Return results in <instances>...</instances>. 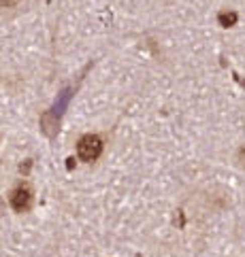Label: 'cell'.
I'll list each match as a JSON object with an SVG mask.
<instances>
[{
  "mask_svg": "<svg viewBox=\"0 0 245 257\" xmlns=\"http://www.w3.org/2000/svg\"><path fill=\"white\" fill-rule=\"evenodd\" d=\"M77 153H79V158L84 162H94L98 155L103 153V141L98 139V136H94V134H88V136H84V139L79 141Z\"/></svg>",
  "mask_w": 245,
  "mask_h": 257,
  "instance_id": "cell-1",
  "label": "cell"
},
{
  "mask_svg": "<svg viewBox=\"0 0 245 257\" xmlns=\"http://www.w3.org/2000/svg\"><path fill=\"white\" fill-rule=\"evenodd\" d=\"M11 206L17 213H26L32 206V191L28 187H17L11 194Z\"/></svg>",
  "mask_w": 245,
  "mask_h": 257,
  "instance_id": "cell-2",
  "label": "cell"
},
{
  "mask_svg": "<svg viewBox=\"0 0 245 257\" xmlns=\"http://www.w3.org/2000/svg\"><path fill=\"white\" fill-rule=\"evenodd\" d=\"M220 20H222V24H224V26H230V24L237 22V15H234V13H232V15H222Z\"/></svg>",
  "mask_w": 245,
  "mask_h": 257,
  "instance_id": "cell-3",
  "label": "cell"
},
{
  "mask_svg": "<svg viewBox=\"0 0 245 257\" xmlns=\"http://www.w3.org/2000/svg\"><path fill=\"white\" fill-rule=\"evenodd\" d=\"M17 0H0V7H13Z\"/></svg>",
  "mask_w": 245,
  "mask_h": 257,
  "instance_id": "cell-4",
  "label": "cell"
}]
</instances>
